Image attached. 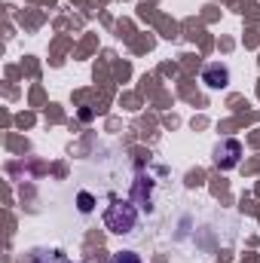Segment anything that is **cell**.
<instances>
[{
    "instance_id": "6",
    "label": "cell",
    "mask_w": 260,
    "mask_h": 263,
    "mask_svg": "<svg viewBox=\"0 0 260 263\" xmlns=\"http://www.w3.org/2000/svg\"><path fill=\"white\" fill-rule=\"evenodd\" d=\"M77 208H80L83 214H89V211L95 208V199L89 196V193H80V196H77Z\"/></svg>"
},
{
    "instance_id": "3",
    "label": "cell",
    "mask_w": 260,
    "mask_h": 263,
    "mask_svg": "<svg viewBox=\"0 0 260 263\" xmlns=\"http://www.w3.org/2000/svg\"><path fill=\"white\" fill-rule=\"evenodd\" d=\"M202 83H205L208 89H224V86L230 83V70L224 65H208L202 70Z\"/></svg>"
},
{
    "instance_id": "5",
    "label": "cell",
    "mask_w": 260,
    "mask_h": 263,
    "mask_svg": "<svg viewBox=\"0 0 260 263\" xmlns=\"http://www.w3.org/2000/svg\"><path fill=\"white\" fill-rule=\"evenodd\" d=\"M31 263H73V260H67V257H62L59 251H37L34 254V260Z\"/></svg>"
},
{
    "instance_id": "7",
    "label": "cell",
    "mask_w": 260,
    "mask_h": 263,
    "mask_svg": "<svg viewBox=\"0 0 260 263\" xmlns=\"http://www.w3.org/2000/svg\"><path fill=\"white\" fill-rule=\"evenodd\" d=\"M114 263H141V257H138L135 251H120V254L114 257Z\"/></svg>"
},
{
    "instance_id": "2",
    "label": "cell",
    "mask_w": 260,
    "mask_h": 263,
    "mask_svg": "<svg viewBox=\"0 0 260 263\" xmlns=\"http://www.w3.org/2000/svg\"><path fill=\"white\" fill-rule=\"evenodd\" d=\"M239 156H242V144L239 141H224V144H217V150H214V162L220 165V168H236L239 165Z\"/></svg>"
},
{
    "instance_id": "4",
    "label": "cell",
    "mask_w": 260,
    "mask_h": 263,
    "mask_svg": "<svg viewBox=\"0 0 260 263\" xmlns=\"http://www.w3.org/2000/svg\"><path fill=\"white\" fill-rule=\"evenodd\" d=\"M150 196H153V181L141 175V178L135 181V190H132V199H135V202H138L141 208H150Z\"/></svg>"
},
{
    "instance_id": "1",
    "label": "cell",
    "mask_w": 260,
    "mask_h": 263,
    "mask_svg": "<svg viewBox=\"0 0 260 263\" xmlns=\"http://www.w3.org/2000/svg\"><path fill=\"white\" fill-rule=\"evenodd\" d=\"M135 223H138V211H135V205L132 202H114L110 208H107V214H104V227L110 230V233H132L135 230Z\"/></svg>"
}]
</instances>
